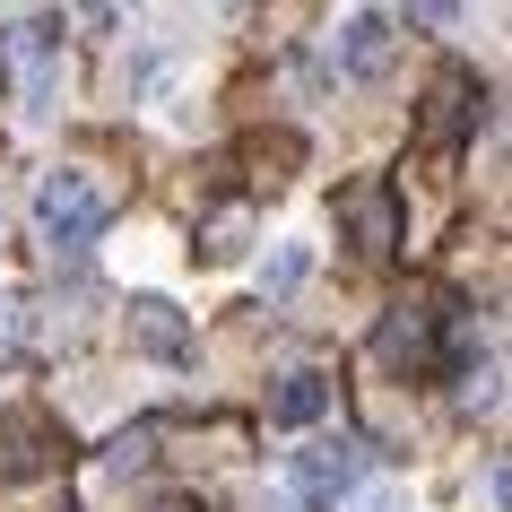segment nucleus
Wrapping results in <instances>:
<instances>
[{
  "mask_svg": "<svg viewBox=\"0 0 512 512\" xmlns=\"http://www.w3.org/2000/svg\"><path fill=\"white\" fill-rule=\"evenodd\" d=\"M339 226H348V243L365 252V261H382V252H400V191L382 183V174L348 183V191H339Z\"/></svg>",
  "mask_w": 512,
  "mask_h": 512,
  "instance_id": "2",
  "label": "nucleus"
},
{
  "mask_svg": "<svg viewBox=\"0 0 512 512\" xmlns=\"http://www.w3.org/2000/svg\"><path fill=\"white\" fill-rule=\"evenodd\" d=\"M35 217H44V235L53 243H96L113 226V191L96 183V174H79V165H61V174H44V191H35Z\"/></svg>",
  "mask_w": 512,
  "mask_h": 512,
  "instance_id": "1",
  "label": "nucleus"
},
{
  "mask_svg": "<svg viewBox=\"0 0 512 512\" xmlns=\"http://www.w3.org/2000/svg\"><path fill=\"white\" fill-rule=\"evenodd\" d=\"M287 469H296V495H304V504H348L356 478H365V443H348V434H339V443H304Z\"/></svg>",
  "mask_w": 512,
  "mask_h": 512,
  "instance_id": "3",
  "label": "nucleus"
},
{
  "mask_svg": "<svg viewBox=\"0 0 512 512\" xmlns=\"http://www.w3.org/2000/svg\"><path fill=\"white\" fill-rule=\"evenodd\" d=\"M478 105H486V87H478V70H443V79L426 87V122H417V131L434 139V148H460V139L478 131Z\"/></svg>",
  "mask_w": 512,
  "mask_h": 512,
  "instance_id": "4",
  "label": "nucleus"
},
{
  "mask_svg": "<svg viewBox=\"0 0 512 512\" xmlns=\"http://www.w3.org/2000/svg\"><path fill=\"white\" fill-rule=\"evenodd\" d=\"M322 408H330V382L322 374H278V391H270L278 426H322Z\"/></svg>",
  "mask_w": 512,
  "mask_h": 512,
  "instance_id": "8",
  "label": "nucleus"
},
{
  "mask_svg": "<svg viewBox=\"0 0 512 512\" xmlns=\"http://www.w3.org/2000/svg\"><path fill=\"white\" fill-rule=\"evenodd\" d=\"M53 417H0V478H27V469H44L53 460Z\"/></svg>",
  "mask_w": 512,
  "mask_h": 512,
  "instance_id": "7",
  "label": "nucleus"
},
{
  "mask_svg": "<svg viewBox=\"0 0 512 512\" xmlns=\"http://www.w3.org/2000/svg\"><path fill=\"white\" fill-rule=\"evenodd\" d=\"M157 512H209V504H191V495H165V504Z\"/></svg>",
  "mask_w": 512,
  "mask_h": 512,
  "instance_id": "10",
  "label": "nucleus"
},
{
  "mask_svg": "<svg viewBox=\"0 0 512 512\" xmlns=\"http://www.w3.org/2000/svg\"><path fill=\"white\" fill-rule=\"evenodd\" d=\"M131 330H139V348H148V356H183V348H191L183 313H174L165 296H139V304H131Z\"/></svg>",
  "mask_w": 512,
  "mask_h": 512,
  "instance_id": "9",
  "label": "nucleus"
},
{
  "mask_svg": "<svg viewBox=\"0 0 512 512\" xmlns=\"http://www.w3.org/2000/svg\"><path fill=\"white\" fill-rule=\"evenodd\" d=\"M0 53L18 61V79H27V105H44V87H53V53H61V35L44 27V18H27V27H9V44Z\"/></svg>",
  "mask_w": 512,
  "mask_h": 512,
  "instance_id": "6",
  "label": "nucleus"
},
{
  "mask_svg": "<svg viewBox=\"0 0 512 512\" xmlns=\"http://www.w3.org/2000/svg\"><path fill=\"white\" fill-rule=\"evenodd\" d=\"M339 70H348V79H382V70H391V18L356 9L348 27H339Z\"/></svg>",
  "mask_w": 512,
  "mask_h": 512,
  "instance_id": "5",
  "label": "nucleus"
}]
</instances>
